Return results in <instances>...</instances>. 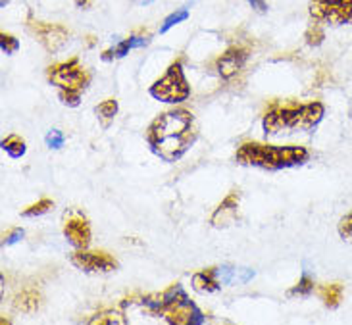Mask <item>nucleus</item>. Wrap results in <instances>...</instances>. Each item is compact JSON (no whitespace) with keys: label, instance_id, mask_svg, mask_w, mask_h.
Here are the masks:
<instances>
[{"label":"nucleus","instance_id":"obj_1","mask_svg":"<svg viewBox=\"0 0 352 325\" xmlns=\"http://www.w3.org/2000/svg\"><path fill=\"white\" fill-rule=\"evenodd\" d=\"M151 150L164 162H177L199 137L197 121L189 110H168L152 119L144 133Z\"/></svg>","mask_w":352,"mask_h":325},{"label":"nucleus","instance_id":"obj_2","mask_svg":"<svg viewBox=\"0 0 352 325\" xmlns=\"http://www.w3.org/2000/svg\"><path fill=\"white\" fill-rule=\"evenodd\" d=\"M325 116L322 102H272L264 119L262 128L266 135H279V133H294V131H312Z\"/></svg>","mask_w":352,"mask_h":325},{"label":"nucleus","instance_id":"obj_3","mask_svg":"<svg viewBox=\"0 0 352 325\" xmlns=\"http://www.w3.org/2000/svg\"><path fill=\"white\" fill-rule=\"evenodd\" d=\"M310 156L304 147H273L264 143H244L237 148L235 162L249 168H260L268 171L297 168L302 166Z\"/></svg>","mask_w":352,"mask_h":325},{"label":"nucleus","instance_id":"obj_4","mask_svg":"<svg viewBox=\"0 0 352 325\" xmlns=\"http://www.w3.org/2000/svg\"><path fill=\"white\" fill-rule=\"evenodd\" d=\"M142 308L151 315H162L166 322L175 325H194L204 322L202 312L189 300L187 293L179 283L170 287L162 295L144 296L141 300Z\"/></svg>","mask_w":352,"mask_h":325},{"label":"nucleus","instance_id":"obj_5","mask_svg":"<svg viewBox=\"0 0 352 325\" xmlns=\"http://www.w3.org/2000/svg\"><path fill=\"white\" fill-rule=\"evenodd\" d=\"M149 93H151L152 99L168 102V104H179L183 100L189 99L191 87H189L187 77L183 73L181 62L179 60L173 62L170 68L166 69V73L152 83Z\"/></svg>","mask_w":352,"mask_h":325},{"label":"nucleus","instance_id":"obj_6","mask_svg":"<svg viewBox=\"0 0 352 325\" xmlns=\"http://www.w3.org/2000/svg\"><path fill=\"white\" fill-rule=\"evenodd\" d=\"M47 77L51 85L58 87V91H83L91 83V73L81 66L79 58H71L68 62L54 64L47 71Z\"/></svg>","mask_w":352,"mask_h":325},{"label":"nucleus","instance_id":"obj_7","mask_svg":"<svg viewBox=\"0 0 352 325\" xmlns=\"http://www.w3.org/2000/svg\"><path fill=\"white\" fill-rule=\"evenodd\" d=\"M310 16L325 25L352 23V0H310Z\"/></svg>","mask_w":352,"mask_h":325},{"label":"nucleus","instance_id":"obj_8","mask_svg":"<svg viewBox=\"0 0 352 325\" xmlns=\"http://www.w3.org/2000/svg\"><path fill=\"white\" fill-rule=\"evenodd\" d=\"M71 264L85 272V274H110L116 272L120 264L118 260L104 252V250H87V248H79L77 252L71 254Z\"/></svg>","mask_w":352,"mask_h":325},{"label":"nucleus","instance_id":"obj_9","mask_svg":"<svg viewBox=\"0 0 352 325\" xmlns=\"http://www.w3.org/2000/svg\"><path fill=\"white\" fill-rule=\"evenodd\" d=\"M27 27L33 33V37L42 45V49L49 52H60L68 43H70V31L56 23H45V21H35L29 18Z\"/></svg>","mask_w":352,"mask_h":325},{"label":"nucleus","instance_id":"obj_10","mask_svg":"<svg viewBox=\"0 0 352 325\" xmlns=\"http://www.w3.org/2000/svg\"><path fill=\"white\" fill-rule=\"evenodd\" d=\"M64 237L68 239L73 248H87L91 245V226L87 216L77 210L71 208L64 214Z\"/></svg>","mask_w":352,"mask_h":325},{"label":"nucleus","instance_id":"obj_11","mask_svg":"<svg viewBox=\"0 0 352 325\" xmlns=\"http://www.w3.org/2000/svg\"><path fill=\"white\" fill-rule=\"evenodd\" d=\"M239 200H241V193L239 191H231L227 197L223 198L222 204L216 208V212L212 214V227L222 229V227H227L229 224H233L235 217H237V212H239Z\"/></svg>","mask_w":352,"mask_h":325},{"label":"nucleus","instance_id":"obj_12","mask_svg":"<svg viewBox=\"0 0 352 325\" xmlns=\"http://www.w3.org/2000/svg\"><path fill=\"white\" fill-rule=\"evenodd\" d=\"M247 58H249L247 50L241 49V47H231L229 50H225L218 60V73L223 79H231L244 66Z\"/></svg>","mask_w":352,"mask_h":325},{"label":"nucleus","instance_id":"obj_13","mask_svg":"<svg viewBox=\"0 0 352 325\" xmlns=\"http://www.w3.org/2000/svg\"><path fill=\"white\" fill-rule=\"evenodd\" d=\"M220 269L218 267H208L202 269L199 274H194L191 279L192 289L201 295H210V293H218L222 289V279H220Z\"/></svg>","mask_w":352,"mask_h":325},{"label":"nucleus","instance_id":"obj_14","mask_svg":"<svg viewBox=\"0 0 352 325\" xmlns=\"http://www.w3.org/2000/svg\"><path fill=\"white\" fill-rule=\"evenodd\" d=\"M40 306V295L35 289H25L18 295L14 296V308L23 314H33L37 312Z\"/></svg>","mask_w":352,"mask_h":325},{"label":"nucleus","instance_id":"obj_15","mask_svg":"<svg viewBox=\"0 0 352 325\" xmlns=\"http://www.w3.org/2000/svg\"><path fill=\"white\" fill-rule=\"evenodd\" d=\"M147 45H149V39H147V37H129V39L121 40L116 49L106 50V52L102 54V60L123 58L125 54H129L131 49H141V47H147Z\"/></svg>","mask_w":352,"mask_h":325},{"label":"nucleus","instance_id":"obj_16","mask_svg":"<svg viewBox=\"0 0 352 325\" xmlns=\"http://www.w3.org/2000/svg\"><path fill=\"white\" fill-rule=\"evenodd\" d=\"M318 296L327 308H339L342 300V283H327L318 289Z\"/></svg>","mask_w":352,"mask_h":325},{"label":"nucleus","instance_id":"obj_17","mask_svg":"<svg viewBox=\"0 0 352 325\" xmlns=\"http://www.w3.org/2000/svg\"><path fill=\"white\" fill-rule=\"evenodd\" d=\"M95 114L99 118V123H101L102 129H108L112 125V121L116 118L118 114V100L116 99H108L101 102L97 108H95Z\"/></svg>","mask_w":352,"mask_h":325},{"label":"nucleus","instance_id":"obj_18","mask_svg":"<svg viewBox=\"0 0 352 325\" xmlns=\"http://www.w3.org/2000/svg\"><path fill=\"white\" fill-rule=\"evenodd\" d=\"M91 325H123L127 324L125 315L118 312V310H102L99 314H95L89 320Z\"/></svg>","mask_w":352,"mask_h":325},{"label":"nucleus","instance_id":"obj_19","mask_svg":"<svg viewBox=\"0 0 352 325\" xmlns=\"http://www.w3.org/2000/svg\"><path fill=\"white\" fill-rule=\"evenodd\" d=\"M2 150L6 154H10L12 158H21L25 154V150H27V145H25V141L20 135H8L2 141Z\"/></svg>","mask_w":352,"mask_h":325},{"label":"nucleus","instance_id":"obj_20","mask_svg":"<svg viewBox=\"0 0 352 325\" xmlns=\"http://www.w3.org/2000/svg\"><path fill=\"white\" fill-rule=\"evenodd\" d=\"M314 279L308 274H302V277L299 279V283L292 287L291 291L287 293V296H301V298H306V296H310L314 293Z\"/></svg>","mask_w":352,"mask_h":325},{"label":"nucleus","instance_id":"obj_21","mask_svg":"<svg viewBox=\"0 0 352 325\" xmlns=\"http://www.w3.org/2000/svg\"><path fill=\"white\" fill-rule=\"evenodd\" d=\"M52 208H54V200L51 198H42L39 202H35V204H31L27 206L23 212H21V216L23 217H39V216H45V214H49Z\"/></svg>","mask_w":352,"mask_h":325},{"label":"nucleus","instance_id":"obj_22","mask_svg":"<svg viewBox=\"0 0 352 325\" xmlns=\"http://www.w3.org/2000/svg\"><path fill=\"white\" fill-rule=\"evenodd\" d=\"M304 39H306V45L308 47H320L325 39V33L322 29V23H312L308 29H306V35H304Z\"/></svg>","mask_w":352,"mask_h":325},{"label":"nucleus","instance_id":"obj_23","mask_svg":"<svg viewBox=\"0 0 352 325\" xmlns=\"http://www.w3.org/2000/svg\"><path fill=\"white\" fill-rule=\"evenodd\" d=\"M187 18H189V10H187V8L173 12V14H170V16L164 20V23H162V27H160V33H168L173 25L181 23V21H185Z\"/></svg>","mask_w":352,"mask_h":325},{"label":"nucleus","instance_id":"obj_24","mask_svg":"<svg viewBox=\"0 0 352 325\" xmlns=\"http://www.w3.org/2000/svg\"><path fill=\"white\" fill-rule=\"evenodd\" d=\"M0 50L4 52V54H16L18 50H20V40L16 39L14 35H8V33H0Z\"/></svg>","mask_w":352,"mask_h":325},{"label":"nucleus","instance_id":"obj_25","mask_svg":"<svg viewBox=\"0 0 352 325\" xmlns=\"http://www.w3.org/2000/svg\"><path fill=\"white\" fill-rule=\"evenodd\" d=\"M58 97L64 106H70V108H77L81 104V93L77 91H58Z\"/></svg>","mask_w":352,"mask_h":325},{"label":"nucleus","instance_id":"obj_26","mask_svg":"<svg viewBox=\"0 0 352 325\" xmlns=\"http://www.w3.org/2000/svg\"><path fill=\"white\" fill-rule=\"evenodd\" d=\"M45 143H47V147L49 148L58 150V148L64 147L66 137H64V133H62L60 129H51V131L47 133V137H45Z\"/></svg>","mask_w":352,"mask_h":325},{"label":"nucleus","instance_id":"obj_27","mask_svg":"<svg viewBox=\"0 0 352 325\" xmlns=\"http://www.w3.org/2000/svg\"><path fill=\"white\" fill-rule=\"evenodd\" d=\"M337 231H339V235H341L342 239L352 241V212H349L347 216L341 217V221H339V226H337Z\"/></svg>","mask_w":352,"mask_h":325},{"label":"nucleus","instance_id":"obj_28","mask_svg":"<svg viewBox=\"0 0 352 325\" xmlns=\"http://www.w3.org/2000/svg\"><path fill=\"white\" fill-rule=\"evenodd\" d=\"M23 235H25V231L21 229V227H14L8 235H4V239H2V247H10V245H16L18 241H21L23 239Z\"/></svg>","mask_w":352,"mask_h":325},{"label":"nucleus","instance_id":"obj_29","mask_svg":"<svg viewBox=\"0 0 352 325\" xmlns=\"http://www.w3.org/2000/svg\"><path fill=\"white\" fill-rule=\"evenodd\" d=\"M247 2L251 4L254 10L260 12V14H266V12H268V4H266V0H247Z\"/></svg>","mask_w":352,"mask_h":325},{"label":"nucleus","instance_id":"obj_30","mask_svg":"<svg viewBox=\"0 0 352 325\" xmlns=\"http://www.w3.org/2000/svg\"><path fill=\"white\" fill-rule=\"evenodd\" d=\"M87 2H89V0H75V4H77V6H85Z\"/></svg>","mask_w":352,"mask_h":325}]
</instances>
